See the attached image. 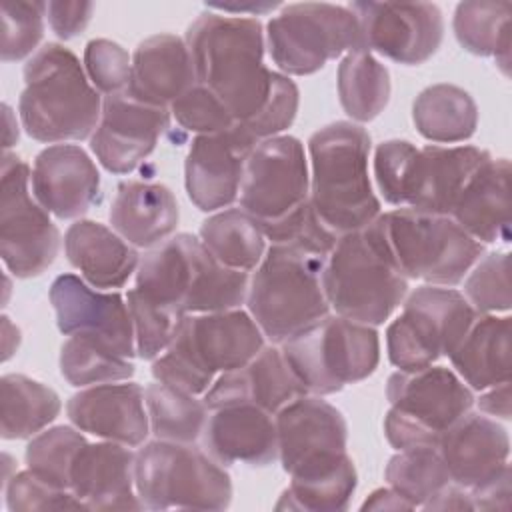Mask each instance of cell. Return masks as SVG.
<instances>
[{"label":"cell","mask_w":512,"mask_h":512,"mask_svg":"<svg viewBox=\"0 0 512 512\" xmlns=\"http://www.w3.org/2000/svg\"><path fill=\"white\" fill-rule=\"evenodd\" d=\"M298 86L290 76L274 72L272 90L262 110L248 122L240 124L254 140H266L272 136H280L286 128L292 126L298 112Z\"/></svg>","instance_id":"681fc988"},{"label":"cell","mask_w":512,"mask_h":512,"mask_svg":"<svg viewBox=\"0 0 512 512\" xmlns=\"http://www.w3.org/2000/svg\"><path fill=\"white\" fill-rule=\"evenodd\" d=\"M358 476L352 458L336 470L290 478L288 488L276 502V510H304V512H340L346 510L356 490Z\"/></svg>","instance_id":"60d3db41"},{"label":"cell","mask_w":512,"mask_h":512,"mask_svg":"<svg viewBox=\"0 0 512 512\" xmlns=\"http://www.w3.org/2000/svg\"><path fill=\"white\" fill-rule=\"evenodd\" d=\"M322 282L336 314L368 326L384 324L408 294V278L394 262L378 220L336 240Z\"/></svg>","instance_id":"52a82bcc"},{"label":"cell","mask_w":512,"mask_h":512,"mask_svg":"<svg viewBox=\"0 0 512 512\" xmlns=\"http://www.w3.org/2000/svg\"><path fill=\"white\" fill-rule=\"evenodd\" d=\"M376 220L394 262L408 280L456 286L484 254V244L444 214L396 208Z\"/></svg>","instance_id":"ba28073f"},{"label":"cell","mask_w":512,"mask_h":512,"mask_svg":"<svg viewBox=\"0 0 512 512\" xmlns=\"http://www.w3.org/2000/svg\"><path fill=\"white\" fill-rule=\"evenodd\" d=\"M510 2H460L454 10V36L474 56H494L508 74L510 64Z\"/></svg>","instance_id":"d590c367"},{"label":"cell","mask_w":512,"mask_h":512,"mask_svg":"<svg viewBox=\"0 0 512 512\" xmlns=\"http://www.w3.org/2000/svg\"><path fill=\"white\" fill-rule=\"evenodd\" d=\"M390 72L368 50L350 52L338 64V98L354 122H370L390 100Z\"/></svg>","instance_id":"8d00e7d4"},{"label":"cell","mask_w":512,"mask_h":512,"mask_svg":"<svg viewBox=\"0 0 512 512\" xmlns=\"http://www.w3.org/2000/svg\"><path fill=\"white\" fill-rule=\"evenodd\" d=\"M136 454L118 442H86L70 468V490L84 510H142L134 484Z\"/></svg>","instance_id":"603a6c76"},{"label":"cell","mask_w":512,"mask_h":512,"mask_svg":"<svg viewBox=\"0 0 512 512\" xmlns=\"http://www.w3.org/2000/svg\"><path fill=\"white\" fill-rule=\"evenodd\" d=\"M266 44L284 76H308L328 60L366 50L356 14L348 6L328 2L282 6L266 24Z\"/></svg>","instance_id":"7c38bea8"},{"label":"cell","mask_w":512,"mask_h":512,"mask_svg":"<svg viewBox=\"0 0 512 512\" xmlns=\"http://www.w3.org/2000/svg\"><path fill=\"white\" fill-rule=\"evenodd\" d=\"M326 258L292 244L266 248L248 280L246 306L272 344H284L330 314L322 282Z\"/></svg>","instance_id":"8992f818"},{"label":"cell","mask_w":512,"mask_h":512,"mask_svg":"<svg viewBox=\"0 0 512 512\" xmlns=\"http://www.w3.org/2000/svg\"><path fill=\"white\" fill-rule=\"evenodd\" d=\"M6 508L10 512L30 510H84V504L64 488H58L32 470H22L2 482Z\"/></svg>","instance_id":"bcb514c9"},{"label":"cell","mask_w":512,"mask_h":512,"mask_svg":"<svg viewBox=\"0 0 512 512\" xmlns=\"http://www.w3.org/2000/svg\"><path fill=\"white\" fill-rule=\"evenodd\" d=\"M170 116V108L140 102L126 90L104 96L90 150L108 172L130 174L154 152Z\"/></svg>","instance_id":"ac0fdd59"},{"label":"cell","mask_w":512,"mask_h":512,"mask_svg":"<svg viewBox=\"0 0 512 512\" xmlns=\"http://www.w3.org/2000/svg\"><path fill=\"white\" fill-rule=\"evenodd\" d=\"M196 84L186 40L176 34H154L132 54V76L126 92L140 102L170 108Z\"/></svg>","instance_id":"83f0119b"},{"label":"cell","mask_w":512,"mask_h":512,"mask_svg":"<svg viewBox=\"0 0 512 512\" xmlns=\"http://www.w3.org/2000/svg\"><path fill=\"white\" fill-rule=\"evenodd\" d=\"M88 440L74 426H54L36 434L26 446V464L42 480L70 490V468ZM72 492V490H70Z\"/></svg>","instance_id":"b9f144b4"},{"label":"cell","mask_w":512,"mask_h":512,"mask_svg":"<svg viewBox=\"0 0 512 512\" xmlns=\"http://www.w3.org/2000/svg\"><path fill=\"white\" fill-rule=\"evenodd\" d=\"M94 12L92 2H46V20L60 40H72L86 30Z\"/></svg>","instance_id":"816d5d0a"},{"label":"cell","mask_w":512,"mask_h":512,"mask_svg":"<svg viewBox=\"0 0 512 512\" xmlns=\"http://www.w3.org/2000/svg\"><path fill=\"white\" fill-rule=\"evenodd\" d=\"M366 50L404 64L418 66L436 54L444 38V16L430 2H350Z\"/></svg>","instance_id":"e0dca14e"},{"label":"cell","mask_w":512,"mask_h":512,"mask_svg":"<svg viewBox=\"0 0 512 512\" xmlns=\"http://www.w3.org/2000/svg\"><path fill=\"white\" fill-rule=\"evenodd\" d=\"M248 280V272L226 268L186 232L150 248L136 270V288L180 316L240 308Z\"/></svg>","instance_id":"3957f363"},{"label":"cell","mask_w":512,"mask_h":512,"mask_svg":"<svg viewBox=\"0 0 512 512\" xmlns=\"http://www.w3.org/2000/svg\"><path fill=\"white\" fill-rule=\"evenodd\" d=\"M210 8H216V10H222L224 14L228 12H234V16H242V12H252L254 16L258 14H266L274 8H280L278 2H260V4H240V6H230V4H214Z\"/></svg>","instance_id":"6f0895ef"},{"label":"cell","mask_w":512,"mask_h":512,"mask_svg":"<svg viewBox=\"0 0 512 512\" xmlns=\"http://www.w3.org/2000/svg\"><path fill=\"white\" fill-rule=\"evenodd\" d=\"M306 394L280 346H266L240 368L220 374L202 394L208 410L226 404H254L276 414L290 400Z\"/></svg>","instance_id":"4316f807"},{"label":"cell","mask_w":512,"mask_h":512,"mask_svg":"<svg viewBox=\"0 0 512 512\" xmlns=\"http://www.w3.org/2000/svg\"><path fill=\"white\" fill-rule=\"evenodd\" d=\"M422 508L424 510H474V504L466 488L450 482L434 498H430Z\"/></svg>","instance_id":"11a10c76"},{"label":"cell","mask_w":512,"mask_h":512,"mask_svg":"<svg viewBox=\"0 0 512 512\" xmlns=\"http://www.w3.org/2000/svg\"><path fill=\"white\" fill-rule=\"evenodd\" d=\"M30 188L44 210L74 220L98 204L100 172L80 146L52 144L34 158Z\"/></svg>","instance_id":"44dd1931"},{"label":"cell","mask_w":512,"mask_h":512,"mask_svg":"<svg viewBox=\"0 0 512 512\" xmlns=\"http://www.w3.org/2000/svg\"><path fill=\"white\" fill-rule=\"evenodd\" d=\"M436 448L452 482L474 490L508 466L510 438L496 418L468 410L442 434Z\"/></svg>","instance_id":"cb8c5ba5"},{"label":"cell","mask_w":512,"mask_h":512,"mask_svg":"<svg viewBox=\"0 0 512 512\" xmlns=\"http://www.w3.org/2000/svg\"><path fill=\"white\" fill-rule=\"evenodd\" d=\"M66 414L80 432L130 448L142 446L150 434L144 388L136 382L82 388L66 402Z\"/></svg>","instance_id":"7402d4cb"},{"label":"cell","mask_w":512,"mask_h":512,"mask_svg":"<svg viewBox=\"0 0 512 512\" xmlns=\"http://www.w3.org/2000/svg\"><path fill=\"white\" fill-rule=\"evenodd\" d=\"M150 432L158 440L194 444L208 420V406L196 394L152 382L144 388Z\"/></svg>","instance_id":"74e56055"},{"label":"cell","mask_w":512,"mask_h":512,"mask_svg":"<svg viewBox=\"0 0 512 512\" xmlns=\"http://www.w3.org/2000/svg\"><path fill=\"white\" fill-rule=\"evenodd\" d=\"M64 254L80 276L98 290L122 288L140 264L132 244L94 220L70 224L64 234Z\"/></svg>","instance_id":"4dcf8cb0"},{"label":"cell","mask_w":512,"mask_h":512,"mask_svg":"<svg viewBox=\"0 0 512 512\" xmlns=\"http://www.w3.org/2000/svg\"><path fill=\"white\" fill-rule=\"evenodd\" d=\"M30 168L4 152L0 176V256L16 278L46 272L58 256L60 232L30 188Z\"/></svg>","instance_id":"9a60e30c"},{"label":"cell","mask_w":512,"mask_h":512,"mask_svg":"<svg viewBox=\"0 0 512 512\" xmlns=\"http://www.w3.org/2000/svg\"><path fill=\"white\" fill-rule=\"evenodd\" d=\"M200 242L226 268L252 272L266 254V236L242 208H224L200 226Z\"/></svg>","instance_id":"e575fe53"},{"label":"cell","mask_w":512,"mask_h":512,"mask_svg":"<svg viewBox=\"0 0 512 512\" xmlns=\"http://www.w3.org/2000/svg\"><path fill=\"white\" fill-rule=\"evenodd\" d=\"M196 84L208 88L234 122L252 120L270 96L274 72L264 66V30L258 18L202 12L186 30Z\"/></svg>","instance_id":"6da1fadb"},{"label":"cell","mask_w":512,"mask_h":512,"mask_svg":"<svg viewBox=\"0 0 512 512\" xmlns=\"http://www.w3.org/2000/svg\"><path fill=\"white\" fill-rule=\"evenodd\" d=\"M464 298L476 314L508 312L510 298V254L488 252L470 268L464 280Z\"/></svg>","instance_id":"7bdbcfd3"},{"label":"cell","mask_w":512,"mask_h":512,"mask_svg":"<svg viewBox=\"0 0 512 512\" xmlns=\"http://www.w3.org/2000/svg\"><path fill=\"white\" fill-rule=\"evenodd\" d=\"M134 368L132 358L122 356L98 338L74 334L60 348V372L76 388L128 380Z\"/></svg>","instance_id":"f35d334b"},{"label":"cell","mask_w":512,"mask_h":512,"mask_svg":"<svg viewBox=\"0 0 512 512\" xmlns=\"http://www.w3.org/2000/svg\"><path fill=\"white\" fill-rule=\"evenodd\" d=\"M48 296L62 334L98 338L126 358L136 356L132 318L122 294L98 290L76 274H60Z\"/></svg>","instance_id":"ffe728a7"},{"label":"cell","mask_w":512,"mask_h":512,"mask_svg":"<svg viewBox=\"0 0 512 512\" xmlns=\"http://www.w3.org/2000/svg\"><path fill=\"white\" fill-rule=\"evenodd\" d=\"M476 312L462 292L424 284L402 302V312L386 328L388 360L398 370H416L450 356Z\"/></svg>","instance_id":"4fadbf2b"},{"label":"cell","mask_w":512,"mask_h":512,"mask_svg":"<svg viewBox=\"0 0 512 512\" xmlns=\"http://www.w3.org/2000/svg\"><path fill=\"white\" fill-rule=\"evenodd\" d=\"M46 2L14 0L2 4V62H18L38 52L44 36Z\"/></svg>","instance_id":"f6af8a7d"},{"label":"cell","mask_w":512,"mask_h":512,"mask_svg":"<svg viewBox=\"0 0 512 512\" xmlns=\"http://www.w3.org/2000/svg\"><path fill=\"white\" fill-rule=\"evenodd\" d=\"M62 410L60 396L46 384L24 374H4L0 380V434L4 440H24L40 434Z\"/></svg>","instance_id":"836d02e7"},{"label":"cell","mask_w":512,"mask_h":512,"mask_svg":"<svg viewBox=\"0 0 512 512\" xmlns=\"http://www.w3.org/2000/svg\"><path fill=\"white\" fill-rule=\"evenodd\" d=\"M278 460L294 476H312L344 464L348 426L342 412L316 394H302L274 414Z\"/></svg>","instance_id":"2e32d148"},{"label":"cell","mask_w":512,"mask_h":512,"mask_svg":"<svg viewBox=\"0 0 512 512\" xmlns=\"http://www.w3.org/2000/svg\"><path fill=\"white\" fill-rule=\"evenodd\" d=\"M448 358L454 372L472 392L510 382L512 318L508 314H476Z\"/></svg>","instance_id":"1f68e13d"},{"label":"cell","mask_w":512,"mask_h":512,"mask_svg":"<svg viewBox=\"0 0 512 512\" xmlns=\"http://www.w3.org/2000/svg\"><path fill=\"white\" fill-rule=\"evenodd\" d=\"M170 114L180 128L194 132L196 136L214 134L236 124L226 106L200 84H194L188 92L174 100Z\"/></svg>","instance_id":"c3c4849f"},{"label":"cell","mask_w":512,"mask_h":512,"mask_svg":"<svg viewBox=\"0 0 512 512\" xmlns=\"http://www.w3.org/2000/svg\"><path fill=\"white\" fill-rule=\"evenodd\" d=\"M18 114L26 134L38 142L86 140L100 122L102 98L78 56L48 42L24 66Z\"/></svg>","instance_id":"7a4b0ae2"},{"label":"cell","mask_w":512,"mask_h":512,"mask_svg":"<svg viewBox=\"0 0 512 512\" xmlns=\"http://www.w3.org/2000/svg\"><path fill=\"white\" fill-rule=\"evenodd\" d=\"M258 144L238 122L214 134L194 136L184 162V186L202 212H218L238 200L248 154Z\"/></svg>","instance_id":"d6986e66"},{"label":"cell","mask_w":512,"mask_h":512,"mask_svg":"<svg viewBox=\"0 0 512 512\" xmlns=\"http://www.w3.org/2000/svg\"><path fill=\"white\" fill-rule=\"evenodd\" d=\"M418 146L408 140H386L374 150V178L382 198L400 206L404 202V190Z\"/></svg>","instance_id":"f907efd6"},{"label":"cell","mask_w":512,"mask_h":512,"mask_svg":"<svg viewBox=\"0 0 512 512\" xmlns=\"http://www.w3.org/2000/svg\"><path fill=\"white\" fill-rule=\"evenodd\" d=\"M262 348V330L240 308L186 314L168 348L152 360V376L162 384L200 396L220 374L240 368Z\"/></svg>","instance_id":"5b68a950"},{"label":"cell","mask_w":512,"mask_h":512,"mask_svg":"<svg viewBox=\"0 0 512 512\" xmlns=\"http://www.w3.org/2000/svg\"><path fill=\"white\" fill-rule=\"evenodd\" d=\"M238 202L264 236L296 216L310 202L304 144L286 134L260 140L246 158Z\"/></svg>","instance_id":"5bb4252c"},{"label":"cell","mask_w":512,"mask_h":512,"mask_svg":"<svg viewBox=\"0 0 512 512\" xmlns=\"http://www.w3.org/2000/svg\"><path fill=\"white\" fill-rule=\"evenodd\" d=\"M412 120L420 136L438 144L468 140L478 126V106L460 86L434 84L412 104Z\"/></svg>","instance_id":"d6a6232c"},{"label":"cell","mask_w":512,"mask_h":512,"mask_svg":"<svg viewBox=\"0 0 512 512\" xmlns=\"http://www.w3.org/2000/svg\"><path fill=\"white\" fill-rule=\"evenodd\" d=\"M478 408L486 416L510 420V382L482 390L478 398Z\"/></svg>","instance_id":"db71d44e"},{"label":"cell","mask_w":512,"mask_h":512,"mask_svg":"<svg viewBox=\"0 0 512 512\" xmlns=\"http://www.w3.org/2000/svg\"><path fill=\"white\" fill-rule=\"evenodd\" d=\"M370 134L354 122H332L308 140L310 204L336 236L366 228L380 212L370 176Z\"/></svg>","instance_id":"277c9868"},{"label":"cell","mask_w":512,"mask_h":512,"mask_svg":"<svg viewBox=\"0 0 512 512\" xmlns=\"http://www.w3.org/2000/svg\"><path fill=\"white\" fill-rule=\"evenodd\" d=\"M180 210L174 192L158 182L124 180L110 204V224L128 244L154 248L174 236Z\"/></svg>","instance_id":"f546056e"},{"label":"cell","mask_w":512,"mask_h":512,"mask_svg":"<svg viewBox=\"0 0 512 512\" xmlns=\"http://www.w3.org/2000/svg\"><path fill=\"white\" fill-rule=\"evenodd\" d=\"M202 448L218 464L262 468L278 460L274 414L254 404H226L210 410L202 430Z\"/></svg>","instance_id":"484cf974"},{"label":"cell","mask_w":512,"mask_h":512,"mask_svg":"<svg viewBox=\"0 0 512 512\" xmlns=\"http://www.w3.org/2000/svg\"><path fill=\"white\" fill-rule=\"evenodd\" d=\"M126 304L132 318L136 354L142 360H156L168 348L182 316L154 302L136 286L128 290Z\"/></svg>","instance_id":"ee69618b"},{"label":"cell","mask_w":512,"mask_h":512,"mask_svg":"<svg viewBox=\"0 0 512 512\" xmlns=\"http://www.w3.org/2000/svg\"><path fill=\"white\" fill-rule=\"evenodd\" d=\"M492 158L476 146L418 148L410 166L402 208L450 216V210L468 178Z\"/></svg>","instance_id":"d4e9b609"},{"label":"cell","mask_w":512,"mask_h":512,"mask_svg":"<svg viewBox=\"0 0 512 512\" xmlns=\"http://www.w3.org/2000/svg\"><path fill=\"white\" fill-rule=\"evenodd\" d=\"M84 70L100 94H120L130 84L132 58L120 44L96 38L84 48Z\"/></svg>","instance_id":"7dc6e473"},{"label":"cell","mask_w":512,"mask_h":512,"mask_svg":"<svg viewBox=\"0 0 512 512\" xmlns=\"http://www.w3.org/2000/svg\"><path fill=\"white\" fill-rule=\"evenodd\" d=\"M386 482L414 508H422L452 482L436 446L398 450L386 464Z\"/></svg>","instance_id":"ab89813d"},{"label":"cell","mask_w":512,"mask_h":512,"mask_svg":"<svg viewBox=\"0 0 512 512\" xmlns=\"http://www.w3.org/2000/svg\"><path fill=\"white\" fill-rule=\"evenodd\" d=\"M384 434L392 448L436 446L442 434L474 406V392L446 366L398 370L388 376Z\"/></svg>","instance_id":"8fae6325"},{"label":"cell","mask_w":512,"mask_h":512,"mask_svg":"<svg viewBox=\"0 0 512 512\" xmlns=\"http://www.w3.org/2000/svg\"><path fill=\"white\" fill-rule=\"evenodd\" d=\"M4 112H6V122H8V128H6V138H4V148L8 150V146H10V132H14V128L18 130V126H12L10 124V120H12V112H10V108L4 104Z\"/></svg>","instance_id":"680465c9"},{"label":"cell","mask_w":512,"mask_h":512,"mask_svg":"<svg viewBox=\"0 0 512 512\" xmlns=\"http://www.w3.org/2000/svg\"><path fill=\"white\" fill-rule=\"evenodd\" d=\"M134 484L150 510H224L232 502V480L224 466L182 442H146L136 452Z\"/></svg>","instance_id":"30bf717a"},{"label":"cell","mask_w":512,"mask_h":512,"mask_svg":"<svg viewBox=\"0 0 512 512\" xmlns=\"http://www.w3.org/2000/svg\"><path fill=\"white\" fill-rule=\"evenodd\" d=\"M280 350L306 394L328 396L368 378L380 362V338L374 326L326 314Z\"/></svg>","instance_id":"9c48e42d"},{"label":"cell","mask_w":512,"mask_h":512,"mask_svg":"<svg viewBox=\"0 0 512 512\" xmlns=\"http://www.w3.org/2000/svg\"><path fill=\"white\" fill-rule=\"evenodd\" d=\"M414 506L404 500L396 490L388 488H378L374 490L366 502L362 504V510H412Z\"/></svg>","instance_id":"9f6ffc18"},{"label":"cell","mask_w":512,"mask_h":512,"mask_svg":"<svg viewBox=\"0 0 512 512\" xmlns=\"http://www.w3.org/2000/svg\"><path fill=\"white\" fill-rule=\"evenodd\" d=\"M510 464L504 466L486 484L468 490L474 510H508L510 508Z\"/></svg>","instance_id":"f5cc1de1"},{"label":"cell","mask_w":512,"mask_h":512,"mask_svg":"<svg viewBox=\"0 0 512 512\" xmlns=\"http://www.w3.org/2000/svg\"><path fill=\"white\" fill-rule=\"evenodd\" d=\"M450 218L480 244L510 242V162L488 158L460 190Z\"/></svg>","instance_id":"f1b7e54d"}]
</instances>
